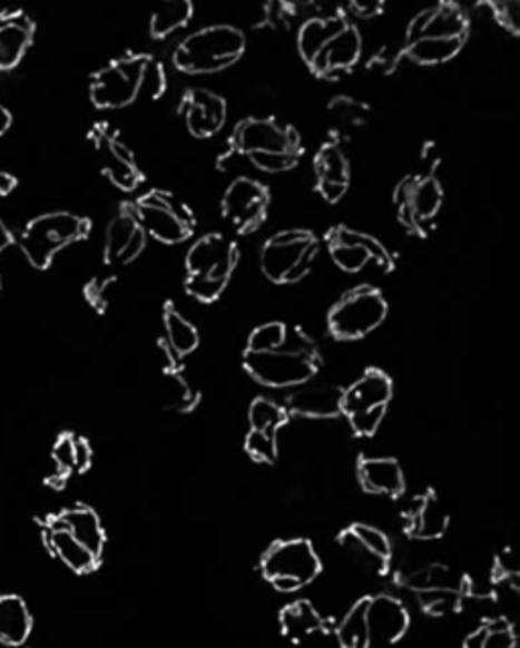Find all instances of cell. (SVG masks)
<instances>
[{"label":"cell","instance_id":"obj_1","mask_svg":"<svg viewBox=\"0 0 520 648\" xmlns=\"http://www.w3.org/2000/svg\"><path fill=\"white\" fill-rule=\"evenodd\" d=\"M244 369L256 382L273 389L301 386L320 369V356L312 337L300 327H287L285 344L273 352H244Z\"/></svg>","mask_w":520,"mask_h":648},{"label":"cell","instance_id":"obj_2","mask_svg":"<svg viewBox=\"0 0 520 648\" xmlns=\"http://www.w3.org/2000/svg\"><path fill=\"white\" fill-rule=\"evenodd\" d=\"M241 261L238 244L224 234H206L187 253L186 291L197 302L212 303L228 287Z\"/></svg>","mask_w":520,"mask_h":648},{"label":"cell","instance_id":"obj_3","mask_svg":"<svg viewBox=\"0 0 520 648\" xmlns=\"http://www.w3.org/2000/svg\"><path fill=\"white\" fill-rule=\"evenodd\" d=\"M246 51V36L232 24H212L187 36L174 51L175 68L184 73H216L234 66Z\"/></svg>","mask_w":520,"mask_h":648},{"label":"cell","instance_id":"obj_4","mask_svg":"<svg viewBox=\"0 0 520 648\" xmlns=\"http://www.w3.org/2000/svg\"><path fill=\"white\" fill-rule=\"evenodd\" d=\"M92 224L70 212H51L29 222L19 236L21 251L33 267L43 271L53 263L59 251L90 236Z\"/></svg>","mask_w":520,"mask_h":648},{"label":"cell","instance_id":"obj_5","mask_svg":"<svg viewBox=\"0 0 520 648\" xmlns=\"http://www.w3.org/2000/svg\"><path fill=\"white\" fill-rule=\"evenodd\" d=\"M322 243L310 230L291 228L273 234L261 251V271L278 285L300 283L312 271Z\"/></svg>","mask_w":520,"mask_h":648},{"label":"cell","instance_id":"obj_6","mask_svg":"<svg viewBox=\"0 0 520 648\" xmlns=\"http://www.w3.org/2000/svg\"><path fill=\"white\" fill-rule=\"evenodd\" d=\"M130 208L135 212L143 230L157 243H186L196 232V214L184 199L174 196L171 192L150 189L149 194L130 204Z\"/></svg>","mask_w":520,"mask_h":648},{"label":"cell","instance_id":"obj_7","mask_svg":"<svg viewBox=\"0 0 520 648\" xmlns=\"http://www.w3.org/2000/svg\"><path fill=\"white\" fill-rule=\"evenodd\" d=\"M150 61L153 58L145 53H128L96 71L90 81L92 105L100 110H120L133 105L145 90Z\"/></svg>","mask_w":520,"mask_h":648},{"label":"cell","instance_id":"obj_8","mask_svg":"<svg viewBox=\"0 0 520 648\" xmlns=\"http://www.w3.org/2000/svg\"><path fill=\"white\" fill-rule=\"evenodd\" d=\"M386 313L389 303L381 291L360 285L335 303L327 315V325L337 340H360L374 332L386 320Z\"/></svg>","mask_w":520,"mask_h":648},{"label":"cell","instance_id":"obj_9","mask_svg":"<svg viewBox=\"0 0 520 648\" xmlns=\"http://www.w3.org/2000/svg\"><path fill=\"white\" fill-rule=\"evenodd\" d=\"M399 222L415 236H425L443 206V186L435 175H409L394 189Z\"/></svg>","mask_w":520,"mask_h":648},{"label":"cell","instance_id":"obj_10","mask_svg":"<svg viewBox=\"0 0 520 648\" xmlns=\"http://www.w3.org/2000/svg\"><path fill=\"white\" fill-rule=\"evenodd\" d=\"M301 151L300 132L273 116L244 118L230 137V153L246 159L251 155H301Z\"/></svg>","mask_w":520,"mask_h":648},{"label":"cell","instance_id":"obj_11","mask_svg":"<svg viewBox=\"0 0 520 648\" xmlns=\"http://www.w3.org/2000/svg\"><path fill=\"white\" fill-rule=\"evenodd\" d=\"M325 243L335 265L350 275L364 271L371 263L381 268L382 273H391L394 268L391 251L371 234L352 230L340 224L325 234Z\"/></svg>","mask_w":520,"mask_h":648},{"label":"cell","instance_id":"obj_12","mask_svg":"<svg viewBox=\"0 0 520 648\" xmlns=\"http://www.w3.org/2000/svg\"><path fill=\"white\" fill-rule=\"evenodd\" d=\"M470 21L460 4L440 2L415 14L406 27L405 46L411 43H460L465 46Z\"/></svg>","mask_w":520,"mask_h":648},{"label":"cell","instance_id":"obj_13","mask_svg":"<svg viewBox=\"0 0 520 648\" xmlns=\"http://www.w3.org/2000/svg\"><path fill=\"white\" fill-rule=\"evenodd\" d=\"M271 194L253 177H236L222 197V216L238 234H253L266 220Z\"/></svg>","mask_w":520,"mask_h":648},{"label":"cell","instance_id":"obj_14","mask_svg":"<svg viewBox=\"0 0 520 648\" xmlns=\"http://www.w3.org/2000/svg\"><path fill=\"white\" fill-rule=\"evenodd\" d=\"M90 140L102 171L118 189L130 194L143 184V171L135 159V153L120 140L116 128L108 122H100L90 130Z\"/></svg>","mask_w":520,"mask_h":648},{"label":"cell","instance_id":"obj_15","mask_svg":"<svg viewBox=\"0 0 520 648\" xmlns=\"http://www.w3.org/2000/svg\"><path fill=\"white\" fill-rule=\"evenodd\" d=\"M263 576L268 581L275 579H291L300 588L312 583L320 576L322 563L315 553L313 544L305 539H291L275 543L263 557Z\"/></svg>","mask_w":520,"mask_h":648},{"label":"cell","instance_id":"obj_16","mask_svg":"<svg viewBox=\"0 0 520 648\" xmlns=\"http://www.w3.org/2000/svg\"><path fill=\"white\" fill-rule=\"evenodd\" d=\"M147 232L143 230L130 204L120 209V214L115 216L105 236V261L115 267H125L133 261H137L145 248H147Z\"/></svg>","mask_w":520,"mask_h":648},{"label":"cell","instance_id":"obj_17","mask_svg":"<svg viewBox=\"0 0 520 648\" xmlns=\"http://www.w3.org/2000/svg\"><path fill=\"white\" fill-rule=\"evenodd\" d=\"M179 115L186 118L187 128L194 137L209 139L226 125L228 105L218 94L209 92L206 88H192L179 105Z\"/></svg>","mask_w":520,"mask_h":648},{"label":"cell","instance_id":"obj_18","mask_svg":"<svg viewBox=\"0 0 520 648\" xmlns=\"http://www.w3.org/2000/svg\"><path fill=\"white\" fill-rule=\"evenodd\" d=\"M315 189L327 204H337L350 187V163L340 143H325L313 159Z\"/></svg>","mask_w":520,"mask_h":648},{"label":"cell","instance_id":"obj_19","mask_svg":"<svg viewBox=\"0 0 520 648\" xmlns=\"http://www.w3.org/2000/svg\"><path fill=\"white\" fill-rule=\"evenodd\" d=\"M362 58V36L359 29L347 23L337 36L332 37L322 51L313 58L310 70L320 78H332L335 73L352 70Z\"/></svg>","mask_w":520,"mask_h":648},{"label":"cell","instance_id":"obj_20","mask_svg":"<svg viewBox=\"0 0 520 648\" xmlns=\"http://www.w3.org/2000/svg\"><path fill=\"white\" fill-rule=\"evenodd\" d=\"M41 537H43V543L49 549V553L58 557L59 561H63L71 571L90 573L98 568L100 559L94 557L84 544L78 543L58 517H49L47 522H43Z\"/></svg>","mask_w":520,"mask_h":648},{"label":"cell","instance_id":"obj_21","mask_svg":"<svg viewBox=\"0 0 520 648\" xmlns=\"http://www.w3.org/2000/svg\"><path fill=\"white\" fill-rule=\"evenodd\" d=\"M393 399V381L389 374L371 369L360 376L350 389L344 391L342 396V413L354 415L376 406H389Z\"/></svg>","mask_w":520,"mask_h":648},{"label":"cell","instance_id":"obj_22","mask_svg":"<svg viewBox=\"0 0 520 648\" xmlns=\"http://www.w3.org/2000/svg\"><path fill=\"white\" fill-rule=\"evenodd\" d=\"M366 622H369L371 642L372 640L396 642L405 637L411 618L403 602H399L393 596H376L369 602Z\"/></svg>","mask_w":520,"mask_h":648},{"label":"cell","instance_id":"obj_23","mask_svg":"<svg viewBox=\"0 0 520 648\" xmlns=\"http://www.w3.org/2000/svg\"><path fill=\"white\" fill-rule=\"evenodd\" d=\"M33 41V23L21 11L0 12V70H11Z\"/></svg>","mask_w":520,"mask_h":648},{"label":"cell","instance_id":"obj_24","mask_svg":"<svg viewBox=\"0 0 520 648\" xmlns=\"http://www.w3.org/2000/svg\"><path fill=\"white\" fill-rule=\"evenodd\" d=\"M359 480L371 494L401 497L405 492V474L401 463L393 458H362L359 463Z\"/></svg>","mask_w":520,"mask_h":648},{"label":"cell","instance_id":"obj_25","mask_svg":"<svg viewBox=\"0 0 520 648\" xmlns=\"http://www.w3.org/2000/svg\"><path fill=\"white\" fill-rule=\"evenodd\" d=\"M342 396L340 386H305L287 399V413L301 418L325 419L342 415Z\"/></svg>","mask_w":520,"mask_h":648},{"label":"cell","instance_id":"obj_26","mask_svg":"<svg viewBox=\"0 0 520 648\" xmlns=\"http://www.w3.org/2000/svg\"><path fill=\"white\" fill-rule=\"evenodd\" d=\"M33 630V616L21 596H0V642L7 647H21Z\"/></svg>","mask_w":520,"mask_h":648},{"label":"cell","instance_id":"obj_27","mask_svg":"<svg viewBox=\"0 0 520 648\" xmlns=\"http://www.w3.org/2000/svg\"><path fill=\"white\" fill-rule=\"evenodd\" d=\"M450 514L443 509L440 498L433 492L428 497L416 498L415 507L409 514V534L415 539H440L448 531Z\"/></svg>","mask_w":520,"mask_h":648},{"label":"cell","instance_id":"obj_28","mask_svg":"<svg viewBox=\"0 0 520 648\" xmlns=\"http://www.w3.org/2000/svg\"><path fill=\"white\" fill-rule=\"evenodd\" d=\"M340 543H344V547L352 549L354 553L359 551L366 553L374 569L381 573L386 571V566L393 556V544L389 541V537L371 524H354L340 537Z\"/></svg>","mask_w":520,"mask_h":648},{"label":"cell","instance_id":"obj_29","mask_svg":"<svg viewBox=\"0 0 520 648\" xmlns=\"http://www.w3.org/2000/svg\"><path fill=\"white\" fill-rule=\"evenodd\" d=\"M347 24V19L344 14L335 12V14H320L307 19L305 23L301 24L300 36H297V49L300 56L307 66L312 63L313 58L322 51V47L337 36Z\"/></svg>","mask_w":520,"mask_h":648},{"label":"cell","instance_id":"obj_30","mask_svg":"<svg viewBox=\"0 0 520 648\" xmlns=\"http://www.w3.org/2000/svg\"><path fill=\"white\" fill-rule=\"evenodd\" d=\"M58 519L63 522V527L73 534L78 543L84 544L94 557L100 559L105 551L106 534L102 522L92 509L76 507L58 514Z\"/></svg>","mask_w":520,"mask_h":648},{"label":"cell","instance_id":"obj_31","mask_svg":"<svg viewBox=\"0 0 520 648\" xmlns=\"http://www.w3.org/2000/svg\"><path fill=\"white\" fill-rule=\"evenodd\" d=\"M281 628H283L285 637L300 642V640L310 637L313 632L324 630L325 622L312 603L307 602V600H300V602L290 603L281 612Z\"/></svg>","mask_w":520,"mask_h":648},{"label":"cell","instance_id":"obj_32","mask_svg":"<svg viewBox=\"0 0 520 648\" xmlns=\"http://www.w3.org/2000/svg\"><path fill=\"white\" fill-rule=\"evenodd\" d=\"M163 324H165L167 344L177 359H184L199 346V332H197L196 325L187 322L186 317L175 310L174 303L165 305Z\"/></svg>","mask_w":520,"mask_h":648},{"label":"cell","instance_id":"obj_33","mask_svg":"<svg viewBox=\"0 0 520 648\" xmlns=\"http://www.w3.org/2000/svg\"><path fill=\"white\" fill-rule=\"evenodd\" d=\"M194 17V4L189 0H174L161 2L150 17V36L155 39H165L174 36L175 31L184 29Z\"/></svg>","mask_w":520,"mask_h":648},{"label":"cell","instance_id":"obj_34","mask_svg":"<svg viewBox=\"0 0 520 648\" xmlns=\"http://www.w3.org/2000/svg\"><path fill=\"white\" fill-rule=\"evenodd\" d=\"M369 602H371V598H362L352 606V610L342 620V625L337 628L340 647L371 648V632H369V622H366Z\"/></svg>","mask_w":520,"mask_h":648},{"label":"cell","instance_id":"obj_35","mask_svg":"<svg viewBox=\"0 0 520 648\" xmlns=\"http://www.w3.org/2000/svg\"><path fill=\"white\" fill-rule=\"evenodd\" d=\"M517 638L512 626L504 618H497L480 626L475 632L465 638L463 648H514Z\"/></svg>","mask_w":520,"mask_h":648},{"label":"cell","instance_id":"obj_36","mask_svg":"<svg viewBox=\"0 0 520 648\" xmlns=\"http://www.w3.org/2000/svg\"><path fill=\"white\" fill-rule=\"evenodd\" d=\"M248 419H251L253 431L277 435L278 429L287 425L290 413H287V409L277 405L275 401L261 396V399L253 401L251 411H248Z\"/></svg>","mask_w":520,"mask_h":648},{"label":"cell","instance_id":"obj_37","mask_svg":"<svg viewBox=\"0 0 520 648\" xmlns=\"http://www.w3.org/2000/svg\"><path fill=\"white\" fill-rule=\"evenodd\" d=\"M406 586L416 591L425 590H455L460 591L462 579L458 578L451 569L443 566L419 569L406 578Z\"/></svg>","mask_w":520,"mask_h":648},{"label":"cell","instance_id":"obj_38","mask_svg":"<svg viewBox=\"0 0 520 648\" xmlns=\"http://www.w3.org/2000/svg\"><path fill=\"white\" fill-rule=\"evenodd\" d=\"M285 337H287V325L281 322L261 325L248 337L246 352H273L285 344Z\"/></svg>","mask_w":520,"mask_h":648},{"label":"cell","instance_id":"obj_39","mask_svg":"<svg viewBox=\"0 0 520 648\" xmlns=\"http://www.w3.org/2000/svg\"><path fill=\"white\" fill-rule=\"evenodd\" d=\"M244 450L255 462L275 463L278 458L277 435L251 429V433L244 440Z\"/></svg>","mask_w":520,"mask_h":648},{"label":"cell","instance_id":"obj_40","mask_svg":"<svg viewBox=\"0 0 520 648\" xmlns=\"http://www.w3.org/2000/svg\"><path fill=\"white\" fill-rule=\"evenodd\" d=\"M330 110L337 116V120L342 125H347V127L364 125L369 118V112H371L369 106L362 105L360 100H354V98H347V96H335L334 100L330 102Z\"/></svg>","mask_w":520,"mask_h":648},{"label":"cell","instance_id":"obj_41","mask_svg":"<svg viewBox=\"0 0 520 648\" xmlns=\"http://www.w3.org/2000/svg\"><path fill=\"white\" fill-rule=\"evenodd\" d=\"M419 600L423 610L433 616L455 612L460 608V591L455 590H425L419 591Z\"/></svg>","mask_w":520,"mask_h":648},{"label":"cell","instance_id":"obj_42","mask_svg":"<svg viewBox=\"0 0 520 648\" xmlns=\"http://www.w3.org/2000/svg\"><path fill=\"white\" fill-rule=\"evenodd\" d=\"M53 462L58 468L59 480L63 482L68 475L76 472V435L63 433L53 445Z\"/></svg>","mask_w":520,"mask_h":648},{"label":"cell","instance_id":"obj_43","mask_svg":"<svg viewBox=\"0 0 520 648\" xmlns=\"http://www.w3.org/2000/svg\"><path fill=\"white\" fill-rule=\"evenodd\" d=\"M384 415H386V406H376V409H369V411H362V413H354L347 419H350V425H352V431L356 435L372 438L381 428Z\"/></svg>","mask_w":520,"mask_h":648},{"label":"cell","instance_id":"obj_44","mask_svg":"<svg viewBox=\"0 0 520 648\" xmlns=\"http://www.w3.org/2000/svg\"><path fill=\"white\" fill-rule=\"evenodd\" d=\"M488 7L494 12L498 23L502 24L507 31H510L512 36L519 33V2H509V0H504V2H488Z\"/></svg>","mask_w":520,"mask_h":648},{"label":"cell","instance_id":"obj_45","mask_svg":"<svg viewBox=\"0 0 520 648\" xmlns=\"http://www.w3.org/2000/svg\"><path fill=\"white\" fill-rule=\"evenodd\" d=\"M92 465V448L84 438H76V472L84 474Z\"/></svg>","mask_w":520,"mask_h":648},{"label":"cell","instance_id":"obj_46","mask_svg":"<svg viewBox=\"0 0 520 648\" xmlns=\"http://www.w3.org/2000/svg\"><path fill=\"white\" fill-rule=\"evenodd\" d=\"M350 9L356 12V17L360 19H372L384 9V4L382 2H352Z\"/></svg>","mask_w":520,"mask_h":648},{"label":"cell","instance_id":"obj_47","mask_svg":"<svg viewBox=\"0 0 520 648\" xmlns=\"http://www.w3.org/2000/svg\"><path fill=\"white\" fill-rule=\"evenodd\" d=\"M112 283V278L108 281H94L92 285H88V300L96 305V307H102L105 305V291L108 285Z\"/></svg>","mask_w":520,"mask_h":648},{"label":"cell","instance_id":"obj_48","mask_svg":"<svg viewBox=\"0 0 520 648\" xmlns=\"http://www.w3.org/2000/svg\"><path fill=\"white\" fill-rule=\"evenodd\" d=\"M14 187H17V179L7 171H0V196H9Z\"/></svg>","mask_w":520,"mask_h":648},{"label":"cell","instance_id":"obj_49","mask_svg":"<svg viewBox=\"0 0 520 648\" xmlns=\"http://www.w3.org/2000/svg\"><path fill=\"white\" fill-rule=\"evenodd\" d=\"M12 244V234L7 226H4V222H0V253L4 251V248H9Z\"/></svg>","mask_w":520,"mask_h":648},{"label":"cell","instance_id":"obj_50","mask_svg":"<svg viewBox=\"0 0 520 648\" xmlns=\"http://www.w3.org/2000/svg\"><path fill=\"white\" fill-rule=\"evenodd\" d=\"M12 116L4 106L0 105V135H4L11 128Z\"/></svg>","mask_w":520,"mask_h":648}]
</instances>
